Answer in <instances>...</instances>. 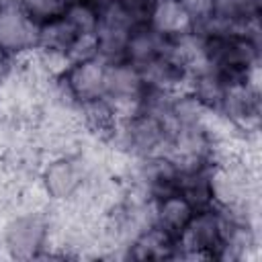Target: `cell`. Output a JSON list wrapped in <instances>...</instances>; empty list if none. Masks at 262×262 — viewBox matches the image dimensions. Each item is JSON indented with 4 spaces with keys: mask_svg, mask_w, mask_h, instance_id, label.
<instances>
[{
    "mask_svg": "<svg viewBox=\"0 0 262 262\" xmlns=\"http://www.w3.org/2000/svg\"><path fill=\"white\" fill-rule=\"evenodd\" d=\"M53 205L35 184L0 217V254L10 260L45 258L51 248Z\"/></svg>",
    "mask_w": 262,
    "mask_h": 262,
    "instance_id": "obj_1",
    "label": "cell"
},
{
    "mask_svg": "<svg viewBox=\"0 0 262 262\" xmlns=\"http://www.w3.org/2000/svg\"><path fill=\"white\" fill-rule=\"evenodd\" d=\"M106 143L127 160L158 158L168 154L170 129L156 115L139 111L133 117L119 119Z\"/></svg>",
    "mask_w": 262,
    "mask_h": 262,
    "instance_id": "obj_2",
    "label": "cell"
},
{
    "mask_svg": "<svg viewBox=\"0 0 262 262\" xmlns=\"http://www.w3.org/2000/svg\"><path fill=\"white\" fill-rule=\"evenodd\" d=\"M90 172L80 154L76 156H49L43 158L37 172V186L41 194L51 205L72 203L82 186L86 184Z\"/></svg>",
    "mask_w": 262,
    "mask_h": 262,
    "instance_id": "obj_3",
    "label": "cell"
},
{
    "mask_svg": "<svg viewBox=\"0 0 262 262\" xmlns=\"http://www.w3.org/2000/svg\"><path fill=\"white\" fill-rule=\"evenodd\" d=\"M223 209L211 205L192 215L176 242L174 260H213L219 256L223 239Z\"/></svg>",
    "mask_w": 262,
    "mask_h": 262,
    "instance_id": "obj_4",
    "label": "cell"
},
{
    "mask_svg": "<svg viewBox=\"0 0 262 262\" xmlns=\"http://www.w3.org/2000/svg\"><path fill=\"white\" fill-rule=\"evenodd\" d=\"M145 84L139 74V68L127 59L106 63L104 80V98L113 106L117 119L133 117L141 111L145 98Z\"/></svg>",
    "mask_w": 262,
    "mask_h": 262,
    "instance_id": "obj_5",
    "label": "cell"
},
{
    "mask_svg": "<svg viewBox=\"0 0 262 262\" xmlns=\"http://www.w3.org/2000/svg\"><path fill=\"white\" fill-rule=\"evenodd\" d=\"M217 113L231 127H235L242 135L258 137V133H260V84H258V78L227 84Z\"/></svg>",
    "mask_w": 262,
    "mask_h": 262,
    "instance_id": "obj_6",
    "label": "cell"
},
{
    "mask_svg": "<svg viewBox=\"0 0 262 262\" xmlns=\"http://www.w3.org/2000/svg\"><path fill=\"white\" fill-rule=\"evenodd\" d=\"M39 27L23 8L0 6V49L12 53L14 57L25 55L37 47Z\"/></svg>",
    "mask_w": 262,
    "mask_h": 262,
    "instance_id": "obj_7",
    "label": "cell"
},
{
    "mask_svg": "<svg viewBox=\"0 0 262 262\" xmlns=\"http://www.w3.org/2000/svg\"><path fill=\"white\" fill-rule=\"evenodd\" d=\"M74 96L80 102L102 98L104 96V80H106V61L100 57H90L82 61L68 63L61 72Z\"/></svg>",
    "mask_w": 262,
    "mask_h": 262,
    "instance_id": "obj_8",
    "label": "cell"
},
{
    "mask_svg": "<svg viewBox=\"0 0 262 262\" xmlns=\"http://www.w3.org/2000/svg\"><path fill=\"white\" fill-rule=\"evenodd\" d=\"M139 74L145 88L156 92H182L188 86V68L170 53L139 66Z\"/></svg>",
    "mask_w": 262,
    "mask_h": 262,
    "instance_id": "obj_9",
    "label": "cell"
},
{
    "mask_svg": "<svg viewBox=\"0 0 262 262\" xmlns=\"http://www.w3.org/2000/svg\"><path fill=\"white\" fill-rule=\"evenodd\" d=\"M147 25L166 39L182 37L190 33L194 27L182 0H151L147 12Z\"/></svg>",
    "mask_w": 262,
    "mask_h": 262,
    "instance_id": "obj_10",
    "label": "cell"
},
{
    "mask_svg": "<svg viewBox=\"0 0 262 262\" xmlns=\"http://www.w3.org/2000/svg\"><path fill=\"white\" fill-rule=\"evenodd\" d=\"M168 53L172 55V39H166L149 25H137L131 31L125 47V59L137 68Z\"/></svg>",
    "mask_w": 262,
    "mask_h": 262,
    "instance_id": "obj_11",
    "label": "cell"
},
{
    "mask_svg": "<svg viewBox=\"0 0 262 262\" xmlns=\"http://www.w3.org/2000/svg\"><path fill=\"white\" fill-rule=\"evenodd\" d=\"M194 213H196L194 207L180 192H172V194L156 201L154 225L158 229H162L166 235H170L172 239H178Z\"/></svg>",
    "mask_w": 262,
    "mask_h": 262,
    "instance_id": "obj_12",
    "label": "cell"
},
{
    "mask_svg": "<svg viewBox=\"0 0 262 262\" xmlns=\"http://www.w3.org/2000/svg\"><path fill=\"white\" fill-rule=\"evenodd\" d=\"M176 242L156 225L137 235L127 248V260H174Z\"/></svg>",
    "mask_w": 262,
    "mask_h": 262,
    "instance_id": "obj_13",
    "label": "cell"
},
{
    "mask_svg": "<svg viewBox=\"0 0 262 262\" xmlns=\"http://www.w3.org/2000/svg\"><path fill=\"white\" fill-rule=\"evenodd\" d=\"M78 33L68 25V20L59 14L57 18H51L47 23H43L39 27V41L37 47L55 55H61L68 59V51L72 47V43L76 41Z\"/></svg>",
    "mask_w": 262,
    "mask_h": 262,
    "instance_id": "obj_14",
    "label": "cell"
},
{
    "mask_svg": "<svg viewBox=\"0 0 262 262\" xmlns=\"http://www.w3.org/2000/svg\"><path fill=\"white\" fill-rule=\"evenodd\" d=\"M209 174H211V168L192 170V172H180L178 192L194 207V211H201V209H207V207L213 205Z\"/></svg>",
    "mask_w": 262,
    "mask_h": 262,
    "instance_id": "obj_15",
    "label": "cell"
},
{
    "mask_svg": "<svg viewBox=\"0 0 262 262\" xmlns=\"http://www.w3.org/2000/svg\"><path fill=\"white\" fill-rule=\"evenodd\" d=\"M61 16L68 20V25L78 35L94 33L96 31V25H98V12H96V6L92 2H76V4H70V6L63 8Z\"/></svg>",
    "mask_w": 262,
    "mask_h": 262,
    "instance_id": "obj_16",
    "label": "cell"
},
{
    "mask_svg": "<svg viewBox=\"0 0 262 262\" xmlns=\"http://www.w3.org/2000/svg\"><path fill=\"white\" fill-rule=\"evenodd\" d=\"M260 4L262 0H213V14L231 20H248L260 16Z\"/></svg>",
    "mask_w": 262,
    "mask_h": 262,
    "instance_id": "obj_17",
    "label": "cell"
},
{
    "mask_svg": "<svg viewBox=\"0 0 262 262\" xmlns=\"http://www.w3.org/2000/svg\"><path fill=\"white\" fill-rule=\"evenodd\" d=\"M20 8L37 25H43L51 18H57L63 12V4L59 0H20Z\"/></svg>",
    "mask_w": 262,
    "mask_h": 262,
    "instance_id": "obj_18",
    "label": "cell"
},
{
    "mask_svg": "<svg viewBox=\"0 0 262 262\" xmlns=\"http://www.w3.org/2000/svg\"><path fill=\"white\" fill-rule=\"evenodd\" d=\"M90 57H98V43H96V35H94V33L78 35V37H76V41L72 43L70 51H68V63L82 61V59H90Z\"/></svg>",
    "mask_w": 262,
    "mask_h": 262,
    "instance_id": "obj_19",
    "label": "cell"
},
{
    "mask_svg": "<svg viewBox=\"0 0 262 262\" xmlns=\"http://www.w3.org/2000/svg\"><path fill=\"white\" fill-rule=\"evenodd\" d=\"M182 4L190 14L192 25H199L213 14V0H182Z\"/></svg>",
    "mask_w": 262,
    "mask_h": 262,
    "instance_id": "obj_20",
    "label": "cell"
},
{
    "mask_svg": "<svg viewBox=\"0 0 262 262\" xmlns=\"http://www.w3.org/2000/svg\"><path fill=\"white\" fill-rule=\"evenodd\" d=\"M59 2L63 4V8L70 6V4H76V2H92V4H94V0H59Z\"/></svg>",
    "mask_w": 262,
    "mask_h": 262,
    "instance_id": "obj_21",
    "label": "cell"
}]
</instances>
